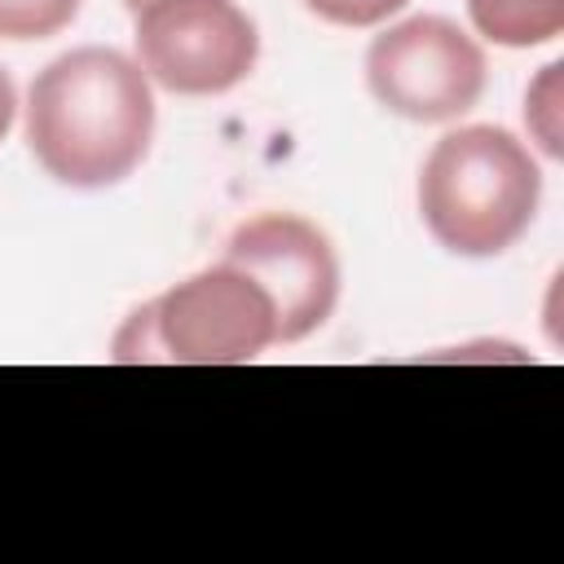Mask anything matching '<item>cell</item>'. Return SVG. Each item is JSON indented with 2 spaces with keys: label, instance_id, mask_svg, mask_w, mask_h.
Here are the masks:
<instances>
[{
  "label": "cell",
  "instance_id": "cell-1",
  "mask_svg": "<svg viewBox=\"0 0 564 564\" xmlns=\"http://www.w3.org/2000/svg\"><path fill=\"white\" fill-rule=\"evenodd\" d=\"M150 79L119 48H70L31 79L26 145L35 163L62 185L101 189L132 176L150 150Z\"/></svg>",
  "mask_w": 564,
  "mask_h": 564
},
{
  "label": "cell",
  "instance_id": "cell-2",
  "mask_svg": "<svg viewBox=\"0 0 564 564\" xmlns=\"http://www.w3.org/2000/svg\"><path fill=\"white\" fill-rule=\"evenodd\" d=\"M542 172L520 137L494 123L445 132L419 172V212L454 256H498L538 216Z\"/></svg>",
  "mask_w": 564,
  "mask_h": 564
},
{
  "label": "cell",
  "instance_id": "cell-3",
  "mask_svg": "<svg viewBox=\"0 0 564 564\" xmlns=\"http://www.w3.org/2000/svg\"><path fill=\"white\" fill-rule=\"evenodd\" d=\"M278 344V317L269 291L220 260L159 300L128 313L115 330L110 361L119 366H242Z\"/></svg>",
  "mask_w": 564,
  "mask_h": 564
},
{
  "label": "cell",
  "instance_id": "cell-4",
  "mask_svg": "<svg viewBox=\"0 0 564 564\" xmlns=\"http://www.w3.org/2000/svg\"><path fill=\"white\" fill-rule=\"evenodd\" d=\"M485 48L449 18L419 13L366 48V84L379 106L414 123L467 115L485 93Z\"/></svg>",
  "mask_w": 564,
  "mask_h": 564
},
{
  "label": "cell",
  "instance_id": "cell-5",
  "mask_svg": "<svg viewBox=\"0 0 564 564\" xmlns=\"http://www.w3.org/2000/svg\"><path fill=\"white\" fill-rule=\"evenodd\" d=\"M132 18L137 66L181 97L229 93L260 57L256 22L234 0H154Z\"/></svg>",
  "mask_w": 564,
  "mask_h": 564
},
{
  "label": "cell",
  "instance_id": "cell-6",
  "mask_svg": "<svg viewBox=\"0 0 564 564\" xmlns=\"http://www.w3.org/2000/svg\"><path fill=\"white\" fill-rule=\"evenodd\" d=\"M225 260L251 273L269 291L278 317V344H295L313 335L335 313L339 260L330 238L304 216L264 212L242 220L225 242Z\"/></svg>",
  "mask_w": 564,
  "mask_h": 564
},
{
  "label": "cell",
  "instance_id": "cell-7",
  "mask_svg": "<svg viewBox=\"0 0 564 564\" xmlns=\"http://www.w3.org/2000/svg\"><path fill=\"white\" fill-rule=\"evenodd\" d=\"M476 31L507 48H538L564 31V0H467Z\"/></svg>",
  "mask_w": 564,
  "mask_h": 564
},
{
  "label": "cell",
  "instance_id": "cell-8",
  "mask_svg": "<svg viewBox=\"0 0 564 564\" xmlns=\"http://www.w3.org/2000/svg\"><path fill=\"white\" fill-rule=\"evenodd\" d=\"M79 0H0V40H48L70 26Z\"/></svg>",
  "mask_w": 564,
  "mask_h": 564
},
{
  "label": "cell",
  "instance_id": "cell-9",
  "mask_svg": "<svg viewBox=\"0 0 564 564\" xmlns=\"http://www.w3.org/2000/svg\"><path fill=\"white\" fill-rule=\"evenodd\" d=\"M524 119H529V132L538 137V145L551 159H560V150H564L560 145V62L542 66L538 84L524 97Z\"/></svg>",
  "mask_w": 564,
  "mask_h": 564
},
{
  "label": "cell",
  "instance_id": "cell-10",
  "mask_svg": "<svg viewBox=\"0 0 564 564\" xmlns=\"http://www.w3.org/2000/svg\"><path fill=\"white\" fill-rule=\"evenodd\" d=\"M304 4L335 26H375L405 9V0H304Z\"/></svg>",
  "mask_w": 564,
  "mask_h": 564
},
{
  "label": "cell",
  "instance_id": "cell-11",
  "mask_svg": "<svg viewBox=\"0 0 564 564\" xmlns=\"http://www.w3.org/2000/svg\"><path fill=\"white\" fill-rule=\"evenodd\" d=\"M13 110H18V93H13L9 70L0 66V141H4V132L13 128Z\"/></svg>",
  "mask_w": 564,
  "mask_h": 564
},
{
  "label": "cell",
  "instance_id": "cell-12",
  "mask_svg": "<svg viewBox=\"0 0 564 564\" xmlns=\"http://www.w3.org/2000/svg\"><path fill=\"white\" fill-rule=\"evenodd\" d=\"M123 4H128V13H141V9H145V4H154V0H123Z\"/></svg>",
  "mask_w": 564,
  "mask_h": 564
}]
</instances>
